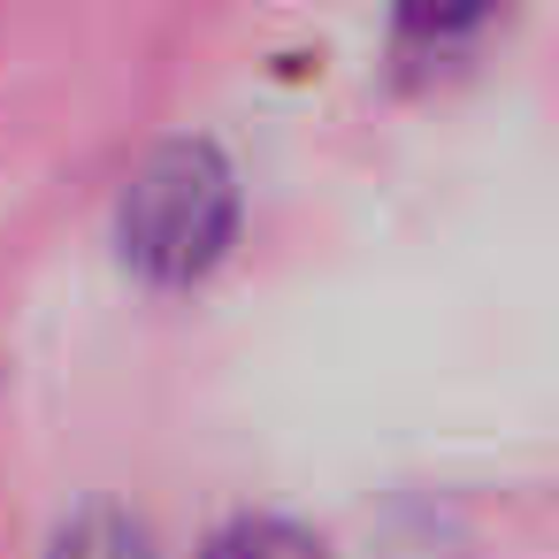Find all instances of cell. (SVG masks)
<instances>
[{"instance_id":"6da1fadb","label":"cell","mask_w":559,"mask_h":559,"mask_svg":"<svg viewBox=\"0 0 559 559\" xmlns=\"http://www.w3.org/2000/svg\"><path fill=\"white\" fill-rule=\"evenodd\" d=\"M238 238V169L215 139H162L116 200V246L146 284H200Z\"/></svg>"},{"instance_id":"7a4b0ae2","label":"cell","mask_w":559,"mask_h":559,"mask_svg":"<svg viewBox=\"0 0 559 559\" xmlns=\"http://www.w3.org/2000/svg\"><path fill=\"white\" fill-rule=\"evenodd\" d=\"M47 559H154V536H146V521H139L131 506L93 498V506H78V513L55 528Z\"/></svg>"},{"instance_id":"3957f363","label":"cell","mask_w":559,"mask_h":559,"mask_svg":"<svg viewBox=\"0 0 559 559\" xmlns=\"http://www.w3.org/2000/svg\"><path fill=\"white\" fill-rule=\"evenodd\" d=\"M200 559H330V544L314 528L284 521V513H238V521H223L207 536Z\"/></svg>"}]
</instances>
